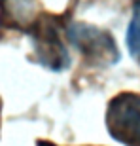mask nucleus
<instances>
[{"label": "nucleus", "mask_w": 140, "mask_h": 146, "mask_svg": "<svg viewBox=\"0 0 140 146\" xmlns=\"http://www.w3.org/2000/svg\"><path fill=\"white\" fill-rule=\"evenodd\" d=\"M66 36L89 65L106 66L119 61L118 44L104 29L83 21H74L66 27Z\"/></svg>", "instance_id": "nucleus-1"}, {"label": "nucleus", "mask_w": 140, "mask_h": 146, "mask_svg": "<svg viewBox=\"0 0 140 146\" xmlns=\"http://www.w3.org/2000/svg\"><path fill=\"white\" fill-rule=\"evenodd\" d=\"M106 129L123 146H140V95L125 91L108 103Z\"/></svg>", "instance_id": "nucleus-2"}, {"label": "nucleus", "mask_w": 140, "mask_h": 146, "mask_svg": "<svg viewBox=\"0 0 140 146\" xmlns=\"http://www.w3.org/2000/svg\"><path fill=\"white\" fill-rule=\"evenodd\" d=\"M28 31L32 36L38 63L55 72L66 70L70 65V57L61 38V27L57 19L53 15H40L36 17V21Z\"/></svg>", "instance_id": "nucleus-3"}, {"label": "nucleus", "mask_w": 140, "mask_h": 146, "mask_svg": "<svg viewBox=\"0 0 140 146\" xmlns=\"http://www.w3.org/2000/svg\"><path fill=\"white\" fill-rule=\"evenodd\" d=\"M0 21L10 29H30L36 21V0H0Z\"/></svg>", "instance_id": "nucleus-4"}, {"label": "nucleus", "mask_w": 140, "mask_h": 146, "mask_svg": "<svg viewBox=\"0 0 140 146\" xmlns=\"http://www.w3.org/2000/svg\"><path fill=\"white\" fill-rule=\"evenodd\" d=\"M127 48L131 57L140 65V0H136L129 29H127Z\"/></svg>", "instance_id": "nucleus-5"}]
</instances>
